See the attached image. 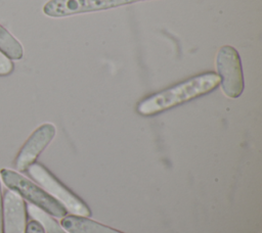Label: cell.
<instances>
[{"label": "cell", "mask_w": 262, "mask_h": 233, "mask_svg": "<svg viewBox=\"0 0 262 233\" xmlns=\"http://www.w3.org/2000/svg\"><path fill=\"white\" fill-rule=\"evenodd\" d=\"M0 176L4 185L9 188V190L16 192L23 198L29 200L31 204L40 207L47 214L56 218L67 216L68 212L60 202L55 200L43 188L33 183L25 176L9 169H2Z\"/></svg>", "instance_id": "cell-2"}, {"label": "cell", "mask_w": 262, "mask_h": 233, "mask_svg": "<svg viewBox=\"0 0 262 233\" xmlns=\"http://www.w3.org/2000/svg\"><path fill=\"white\" fill-rule=\"evenodd\" d=\"M0 50L11 60H19L24 56L21 44L3 26L0 25Z\"/></svg>", "instance_id": "cell-9"}, {"label": "cell", "mask_w": 262, "mask_h": 233, "mask_svg": "<svg viewBox=\"0 0 262 233\" xmlns=\"http://www.w3.org/2000/svg\"><path fill=\"white\" fill-rule=\"evenodd\" d=\"M13 68L12 60L0 50V77L10 75L13 72Z\"/></svg>", "instance_id": "cell-11"}, {"label": "cell", "mask_w": 262, "mask_h": 233, "mask_svg": "<svg viewBox=\"0 0 262 233\" xmlns=\"http://www.w3.org/2000/svg\"><path fill=\"white\" fill-rule=\"evenodd\" d=\"M3 233H26L27 206L24 198L12 190L2 198Z\"/></svg>", "instance_id": "cell-7"}, {"label": "cell", "mask_w": 262, "mask_h": 233, "mask_svg": "<svg viewBox=\"0 0 262 233\" xmlns=\"http://www.w3.org/2000/svg\"><path fill=\"white\" fill-rule=\"evenodd\" d=\"M146 0H49L43 12L50 17H63L78 13L106 10Z\"/></svg>", "instance_id": "cell-5"}, {"label": "cell", "mask_w": 262, "mask_h": 233, "mask_svg": "<svg viewBox=\"0 0 262 233\" xmlns=\"http://www.w3.org/2000/svg\"><path fill=\"white\" fill-rule=\"evenodd\" d=\"M219 85L220 79L217 74L203 73L145 97L137 103L136 110L140 115L151 116L206 95Z\"/></svg>", "instance_id": "cell-1"}, {"label": "cell", "mask_w": 262, "mask_h": 233, "mask_svg": "<svg viewBox=\"0 0 262 233\" xmlns=\"http://www.w3.org/2000/svg\"><path fill=\"white\" fill-rule=\"evenodd\" d=\"M216 68L223 93L229 98L239 97L244 91L245 82L237 50L230 45L222 46L216 55Z\"/></svg>", "instance_id": "cell-4"}, {"label": "cell", "mask_w": 262, "mask_h": 233, "mask_svg": "<svg viewBox=\"0 0 262 233\" xmlns=\"http://www.w3.org/2000/svg\"><path fill=\"white\" fill-rule=\"evenodd\" d=\"M27 171L31 178L40 184L50 196L64 206L67 212L79 217L87 218L91 216L89 206L79 196L58 181L44 166L34 162L27 169Z\"/></svg>", "instance_id": "cell-3"}, {"label": "cell", "mask_w": 262, "mask_h": 233, "mask_svg": "<svg viewBox=\"0 0 262 233\" xmlns=\"http://www.w3.org/2000/svg\"><path fill=\"white\" fill-rule=\"evenodd\" d=\"M26 233H45V232L39 223H37L36 221H31L29 222V224H27Z\"/></svg>", "instance_id": "cell-12"}, {"label": "cell", "mask_w": 262, "mask_h": 233, "mask_svg": "<svg viewBox=\"0 0 262 233\" xmlns=\"http://www.w3.org/2000/svg\"><path fill=\"white\" fill-rule=\"evenodd\" d=\"M27 209H28L30 217L34 221H36L37 223H39L41 225L44 232H46V233H67V231L52 217H50L49 214H47L40 207H38L34 204H29Z\"/></svg>", "instance_id": "cell-10"}, {"label": "cell", "mask_w": 262, "mask_h": 233, "mask_svg": "<svg viewBox=\"0 0 262 233\" xmlns=\"http://www.w3.org/2000/svg\"><path fill=\"white\" fill-rule=\"evenodd\" d=\"M61 227L68 233H124L93 220L79 216H68L61 220Z\"/></svg>", "instance_id": "cell-8"}, {"label": "cell", "mask_w": 262, "mask_h": 233, "mask_svg": "<svg viewBox=\"0 0 262 233\" xmlns=\"http://www.w3.org/2000/svg\"><path fill=\"white\" fill-rule=\"evenodd\" d=\"M0 233H3V206H2L1 183H0Z\"/></svg>", "instance_id": "cell-13"}, {"label": "cell", "mask_w": 262, "mask_h": 233, "mask_svg": "<svg viewBox=\"0 0 262 233\" xmlns=\"http://www.w3.org/2000/svg\"><path fill=\"white\" fill-rule=\"evenodd\" d=\"M55 127L50 123H46L38 127L18 151L14 160L16 170L20 172L27 171V169L36 161L40 153L52 141L55 136Z\"/></svg>", "instance_id": "cell-6"}]
</instances>
